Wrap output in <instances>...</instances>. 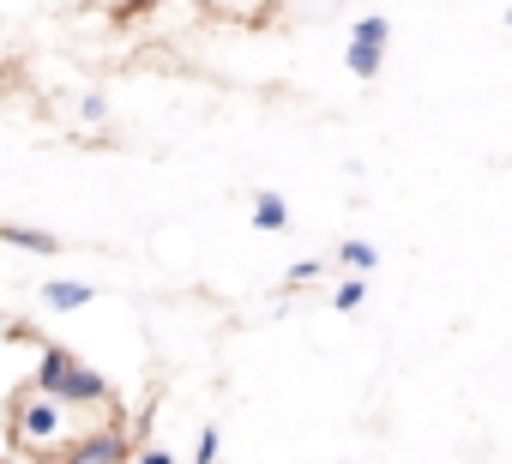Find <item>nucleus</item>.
I'll return each instance as SVG.
<instances>
[{
	"instance_id": "f257e3e1",
	"label": "nucleus",
	"mask_w": 512,
	"mask_h": 464,
	"mask_svg": "<svg viewBox=\"0 0 512 464\" xmlns=\"http://www.w3.org/2000/svg\"><path fill=\"white\" fill-rule=\"evenodd\" d=\"M31 386H37L43 398H55V404H79V410H109V404H115V386H109L91 362H79L67 344H43V350H37Z\"/></svg>"
},
{
	"instance_id": "f03ea898",
	"label": "nucleus",
	"mask_w": 512,
	"mask_h": 464,
	"mask_svg": "<svg viewBox=\"0 0 512 464\" xmlns=\"http://www.w3.org/2000/svg\"><path fill=\"white\" fill-rule=\"evenodd\" d=\"M61 434H67V404H55L43 392H25L13 404V440L19 446H55Z\"/></svg>"
},
{
	"instance_id": "7ed1b4c3",
	"label": "nucleus",
	"mask_w": 512,
	"mask_h": 464,
	"mask_svg": "<svg viewBox=\"0 0 512 464\" xmlns=\"http://www.w3.org/2000/svg\"><path fill=\"white\" fill-rule=\"evenodd\" d=\"M386 37H392V19H386V13L356 19V25H350V49H344V67H350L356 79H374V73L386 67Z\"/></svg>"
},
{
	"instance_id": "20e7f679",
	"label": "nucleus",
	"mask_w": 512,
	"mask_h": 464,
	"mask_svg": "<svg viewBox=\"0 0 512 464\" xmlns=\"http://www.w3.org/2000/svg\"><path fill=\"white\" fill-rule=\"evenodd\" d=\"M67 464H133V440H127V428H91L73 440Z\"/></svg>"
},
{
	"instance_id": "39448f33",
	"label": "nucleus",
	"mask_w": 512,
	"mask_h": 464,
	"mask_svg": "<svg viewBox=\"0 0 512 464\" xmlns=\"http://www.w3.org/2000/svg\"><path fill=\"white\" fill-rule=\"evenodd\" d=\"M0 242L19 248V254H61V236H49V229H31V223H0Z\"/></svg>"
},
{
	"instance_id": "423d86ee",
	"label": "nucleus",
	"mask_w": 512,
	"mask_h": 464,
	"mask_svg": "<svg viewBox=\"0 0 512 464\" xmlns=\"http://www.w3.org/2000/svg\"><path fill=\"white\" fill-rule=\"evenodd\" d=\"M97 296V284H79V278H55V284H43V308H55V314H73V308H85Z\"/></svg>"
},
{
	"instance_id": "0eeeda50",
	"label": "nucleus",
	"mask_w": 512,
	"mask_h": 464,
	"mask_svg": "<svg viewBox=\"0 0 512 464\" xmlns=\"http://www.w3.org/2000/svg\"><path fill=\"white\" fill-rule=\"evenodd\" d=\"M253 229H260V236H284L290 229V205L266 187V193H253Z\"/></svg>"
},
{
	"instance_id": "6e6552de",
	"label": "nucleus",
	"mask_w": 512,
	"mask_h": 464,
	"mask_svg": "<svg viewBox=\"0 0 512 464\" xmlns=\"http://www.w3.org/2000/svg\"><path fill=\"white\" fill-rule=\"evenodd\" d=\"M338 266H344V278H368L374 266H380V254H374V242H338Z\"/></svg>"
},
{
	"instance_id": "1a4fd4ad",
	"label": "nucleus",
	"mask_w": 512,
	"mask_h": 464,
	"mask_svg": "<svg viewBox=\"0 0 512 464\" xmlns=\"http://www.w3.org/2000/svg\"><path fill=\"white\" fill-rule=\"evenodd\" d=\"M368 302V278H338V290H332V308L338 314H356Z\"/></svg>"
},
{
	"instance_id": "9d476101",
	"label": "nucleus",
	"mask_w": 512,
	"mask_h": 464,
	"mask_svg": "<svg viewBox=\"0 0 512 464\" xmlns=\"http://www.w3.org/2000/svg\"><path fill=\"white\" fill-rule=\"evenodd\" d=\"M79 115H85L91 127H103V121H109V103H103L97 91H85V97H79Z\"/></svg>"
},
{
	"instance_id": "9b49d317",
	"label": "nucleus",
	"mask_w": 512,
	"mask_h": 464,
	"mask_svg": "<svg viewBox=\"0 0 512 464\" xmlns=\"http://www.w3.org/2000/svg\"><path fill=\"white\" fill-rule=\"evenodd\" d=\"M193 464H217V428H199V440H193Z\"/></svg>"
},
{
	"instance_id": "f8f14e48",
	"label": "nucleus",
	"mask_w": 512,
	"mask_h": 464,
	"mask_svg": "<svg viewBox=\"0 0 512 464\" xmlns=\"http://www.w3.org/2000/svg\"><path fill=\"white\" fill-rule=\"evenodd\" d=\"M314 278H320V260H296V266H290V290H296V284H314Z\"/></svg>"
},
{
	"instance_id": "ddd939ff",
	"label": "nucleus",
	"mask_w": 512,
	"mask_h": 464,
	"mask_svg": "<svg viewBox=\"0 0 512 464\" xmlns=\"http://www.w3.org/2000/svg\"><path fill=\"white\" fill-rule=\"evenodd\" d=\"M133 464H175V452H163V446H145V452H133Z\"/></svg>"
},
{
	"instance_id": "4468645a",
	"label": "nucleus",
	"mask_w": 512,
	"mask_h": 464,
	"mask_svg": "<svg viewBox=\"0 0 512 464\" xmlns=\"http://www.w3.org/2000/svg\"><path fill=\"white\" fill-rule=\"evenodd\" d=\"M0 464H7V458H0Z\"/></svg>"
}]
</instances>
